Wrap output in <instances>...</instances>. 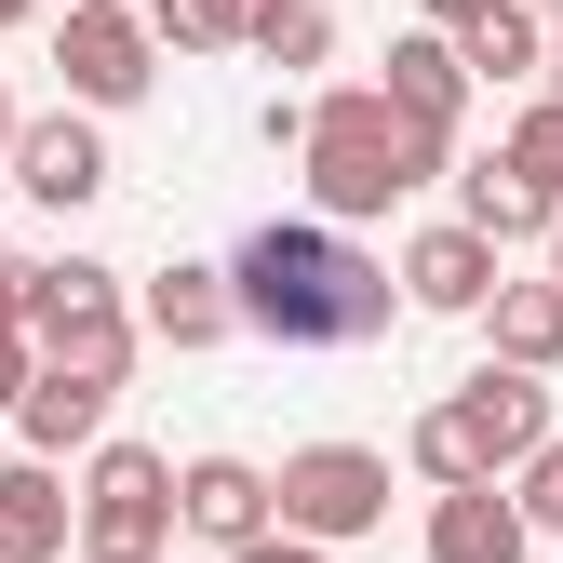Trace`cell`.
I'll return each instance as SVG.
<instances>
[{
	"label": "cell",
	"instance_id": "11",
	"mask_svg": "<svg viewBox=\"0 0 563 563\" xmlns=\"http://www.w3.org/2000/svg\"><path fill=\"white\" fill-rule=\"evenodd\" d=\"M430 563H523L537 523L510 510V483H430V537H416Z\"/></svg>",
	"mask_w": 563,
	"mask_h": 563
},
{
	"label": "cell",
	"instance_id": "2",
	"mask_svg": "<svg viewBox=\"0 0 563 563\" xmlns=\"http://www.w3.org/2000/svg\"><path fill=\"white\" fill-rule=\"evenodd\" d=\"M456 148H430L376 81H335V95H309L296 108V175H309V216H335V229H363V216H389V201H416Z\"/></svg>",
	"mask_w": 563,
	"mask_h": 563
},
{
	"label": "cell",
	"instance_id": "16",
	"mask_svg": "<svg viewBox=\"0 0 563 563\" xmlns=\"http://www.w3.org/2000/svg\"><path fill=\"white\" fill-rule=\"evenodd\" d=\"M27 349H41L54 376H95V389H121V376H134V349H148V335H134V296H121V309H67V322H41Z\"/></svg>",
	"mask_w": 563,
	"mask_h": 563
},
{
	"label": "cell",
	"instance_id": "28",
	"mask_svg": "<svg viewBox=\"0 0 563 563\" xmlns=\"http://www.w3.org/2000/svg\"><path fill=\"white\" fill-rule=\"evenodd\" d=\"M537 242H550V282H563V216H550V229H537Z\"/></svg>",
	"mask_w": 563,
	"mask_h": 563
},
{
	"label": "cell",
	"instance_id": "10",
	"mask_svg": "<svg viewBox=\"0 0 563 563\" xmlns=\"http://www.w3.org/2000/svg\"><path fill=\"white\" fill-rule=\"evenodd\" d=\"M175 537H201V550L268 537V470H255V456H188V470H175Z\"/></svg>",
	"mask_w": 563,
	"mask_h": 563
},
{
	"label": "cell",
	"instance_id": "20",
	"mask_svg": "<svg viewBox=\"0 0 563 563\" xmlns=\"http://www.w3.org/2000/svg\"><path fill=\"white\" fill-rule=\"evenodd\" d=\"M497 162H510V175H523V188L550 201V216H563V95H523V108H510Z\"/></svg>",
	"mask_w": 563,
	"mask_h": 563
},
{
	"label": "cell",
	"instance_id": "25",
	"mask_svg": "<svg viewBox=\"0 0 563 563\" xmlns=\"http://www.w3.org/2000/svg\"><path fill=\"white\" fill-rule=\"evenodd\" d=\"M27 363H41V349H27V322H0V416H14V389H27Z\"/></svg>",
	"mask_w": 563,
	"mask_h": 563
},
{
	"label": "cell",
	"instance_id": "18",
	"mask_svg": "<svg viewBox=\"0 0 563 563\" xmlns=\"http://www.w3.org/2000/svg\"><path fill=\"white\" fill-rule=\"evenodd\" d=\"M443 41H456V67H470V81H510V95L537 81V54H550L523 0H483V14H470V27H443Z\"/></svg>",
	"mask_w": 563,
	"mask_h": 563
},
{
	"label": "cell",
	"instance_id": "31",
	"mask_svg": "<svg viewBox=\"0 0 563 563\" xmlns=\"http://www.w3.org/2000/svg\"><path fill=\"white\" fill-rule=\"evenodd\" d=\"M523 14H563V0H523Z\"/></svg>",
	"mask_w": 563,
	"mask_h": 563
},
{
	"label": "cell",
	"instance_id": "29",
	"mask_svg": "<svg viewBox=\"0 0 563 563\" xmlns=\"http://www.w3.org/2000/svg\"><path fill=\"white\" fill-rule=\"evenodd\" d=\"M0 148H14V81H0Z\"/></svg>",
	"mask_w": 563,
	"mask_h": 563
},
{
	"label": "cell",
	"instance_id": "19",
	"mask_svg": "<svg viewBox=\"0 0 563 563\" xmlns=\"http://www.w3.org/2000/svg\"><path fill=\"white\" fill-rule=\"evenodd\" d=\"M242 54H255V67H282V81H296V67H335V14H322V0H255Z\"/></svg>",
	"mask_w": 563,
	"mask_h": 563
},
{
	"label": "cell",
	"instance_id": "32",
	"mask_svg": "<svg viewBox=\"0 0 563 563\" xmlns=\"http://www.w3.org/2000/svg\"><path fill=\"white\" fill-rule=\"evenodd\" d=\"M54 563H81V550H54Z\"/></svg>",
	"mask_w": 563,
	"mask_h": 563
},
{
	"label": "cell",
	"instance_id": "4",
	"mask_svg": "<svg viewBox=\"0 0 563 563\" xmlns=\"http://www.w3.org/2000/svg\"><path fill=\"white\" fill-rule=\"evenodd\" d=\"M67 497H81V563H162L175 550V456L162 443H81V483H67Z\"/></svg>",
	"mask_w": 563,
	"mask_h": 563
},
{
	"label": "cell",
	"instance_id": "7",
	"mask_svg": "<svg viewBox=\"0 0 563 563\" xmlns=\"http://www.w3.org/2000/svg\"><path fill=\"white\" fill-rule=\"evenodd\" d=\"M0 175H14L41 216H81V201H108V188H121V162H108V121H95V108H41V121H14Z\"/></svg>",
	"mask_w": 563,
	"mask_h": 563
},
{
	"label": "cell",
	"instance_id": "30",
	"mask_svg": "<svg viewBox=\"0 0 563 563\" xmlns=\"http://www.w3.org/2000/svg\"><path fill=\"white\" fill-rule=\"evenodd\" d=\"M27 14H41V0H0V27H27Z\"/></svg>",
	"mask_w": 563,
	"mask_h": 563
},
{
	"label": "cell",
	"instance_id": "33",
	"mask_svg": "<svg viewBox=\"0 0 563 563\" xmlns=\"http://www.w3.org/2000/svg\"><path fill=\"white\" fill-rule=\"evenodd\" d=\"M162 563H175V550H162Z\"/></svg>",
	"mask_w": 563,
	"mask_h": 563
},
{
	"label": "cell",
	"instance_id": "3",
	"mask_svg": "<svg viewBox=\"0 0 563 563\" xmlns=\"http://www.w3.org/2000/svg\"><path fill=\"white\" fill-rule=\"evenodd\" d=\"M550 430V376H523V363H483V376H456L430 416L402 430V456H416V483H497L523 443Z\"/></svg>",
	"mask_w": 563,
	"mask_h": 563
},
{
	"label": "cell",
	"instance_id": "12",
	"mask_svg": "<svg viewBox=\"0 0 563 563\" xmlns=\"http://www.w3.org/2000/svg\"><path fill=\"white\" fill-rule=\"evenodd\" d=\"M134 335H162V349H229V335H242V322H229V268H201V255L148 268V282H134Z\"/></svg>",
	"mask_w": 563,
	"mask_h": 563
},
{
	"label": "cell",
	"instance_id": "5",
	"mask_svg": "<svg viewBox=\"0 0 563 563\" xmlns=\"http://www.w3.org/2000/svg\"><path fill=\"white\" fill-rule=\"evenodd\" d=\"M268 523H296V537H322V550L376 537V523H389V456H376V443H296V456L268 470Z\"/></svg>",
	"mask_w": 563,
	"mask_h": 563
},
{
	"label": "cell",
	"instance_id": "1",
	"mask_svg": "<svg viewBox=\"0 0 563 563\" xmlns=\"http://www.w3.org/2000/svg\"><path fill=\"white\" fill-rule=\"evenodd\" d=\"M229 322L268 335V349H376L402 322V282H389V255H363L335 216H268L229 255Z\"/></svg>",
	"mask_w": 563,
	"mask_h": 563
},
{
	"label": "cell",
	"instance_id": "26",
	"mask_svg": "<svg viewBox=\"0 0 563 563\" xmlns=\"http://www.w3.org/2000/svg\"><path fill=\"white\" fill-rule=\"evenodd\" d=\"M27 268H41V255H14V242H0V322H27Z\"/></svg>",
	"mask_w": 563,
	"mask_h": 563
},
{
	"label": "cell",
	"instance_id": "22",
	"mask_svg": "<svg viewBox=\"0 0 563 563\" xmlns=\"http://www.w3.org/2000/svg\"><path fill=\"white\" fill-rule=\"evenodd\" d=\"M148 27H162V54H242L255 0H148Z\"/></svg>",
	"mask_w": 563,
	"mask_h": 563
},
{
	"label": "cell",
	"instance_id": "27",
	"mask_svg": "<svg viewBox=\"0 0 563 563\" xmlns=\"http://www.w3.org/2000/svg\"><path fill=\"white\" fill-rule=\"evenodd\" d=\"M483 14V0H416V27H470Z\"/></svg>",
	"mask_w": 563,
	"mask_h": 563
},
{
	"label": "cell",
	"instance_id": "15",
	"mask_svg": "<svg viewBox=\"0 0 563 563\" xmlns=\"http://www.w3.org/2000/svg\"><path fill=\"white\" fill-rule=\"evenodd\" d=\"M108 402H121V389H95V376H54V363H27V389H14V443H27V456H81V443L108 430Z\"/></svg>",
	"mask_w": 563,
	"mask_h": 563
},
{
	"label": "cell",
	"instance_id": "13",
	"mask_svg": "<svg viewBox=\"0 0 563 563\" xmlns=\"http://www.w3.org/2000/svg\"><path fill=\"white\" fill-rule=\"evenodd\" d=\"M67 537H81L67 456H0V563H54Z\"/></svg>",
	"mask_w": 563,
	"mask_h": 563
},
{
	"label": "cell",
	"instance_id": "17",
	"mask_svg": "<svg viewBox=\"0 0 563 563\" xmlns=\"http://www.w3.org/2000/svg\"><path fill=\"white\" fill-rule=\"evenodd\" d=\"M443 175H456V229H483V242H497V255L550 229V201H537V188H523V175H510L497 148H483V162H443Z\"/></svg>",
	"mask_w": 563,
	"mask_h": 563
},
{
	"label": "cell",
	"instance_id": "21",
	"mask_svg": "<svg viewBox=\"0 0 563 563\" xmlns=\"http://www.w3.org/2000/svg\"><path fill=\"white\" fill-rule=\"evenodd\" d=\"M67 309H121V268H108V255H54V268H27V335L67 322Z\"/></svg>",
	"mask_w": 563,
	"mask_h": 563
},
{
	"label": "cell",
	"instance_id": "8",
	"mask_svg": "<svg viewBox=\"0 0 563 563\" xmlns=\"http://www.w3.org/2000/svg\"><path fill=\"white\" fill-rule=\"evenodd\" d=\"M376 95H389L416 134H430V148H456V121H470V95H483V81L456 67V41H443V27H402V41H389V67H376Z\"/></svg>",
	"mask_w": 563,
	"mask_h": 563
},
{
	"label": "cell",
	"instance_id": "6",
	"mask_svg": "<svg viewBox=\"0 0 563 563\" xmlns=\"http://www.w3.org/2000/svg\"><path fill=\"white\" fill-rule=\"evenodd\" d=\"M54 81L67 108H148L162 81V27H148V0H67V27H54Z\"/></svg>",
	"mask_w": 563,
	"mask_h": 563
},
{
	"label": "cell",
	"instance_id": "9",
	"mask_svg": "<svg viewBox=\"0 0 563 563\" xmlns=\"http://www.w3.org/2000/svg\"><path fill=\"white\" fill-rule=\"evenodd\" d=\"M497 268H510L497 242L443 216V229H416V242H402V268H389V282H402V309H430V322H470V309H483V282H497Z\"/></svg>",
	"mask_w": 563,
	"mask_h": 563
},
{
	"label": "cell",
	"instance_id": "23",
	"mask_svg": "<svg viewBox=\"0 0 563 563\" xmlns=\"http://www.w3.org/2000/svg\"><path fill=\"white\" fill-rule=\"evenodd\" d=\"M497 483H510V510H523L537 537H563V430H537V443H523Z\"/></svg>",
	"mask_w": 563,
	"mask_h": 563
},
{
	"label": "cell",
	"instance_id": "24",
	"mask_svg": "<svg viewBox=\"0 0 563 563\" xmlns=\"http://www.w3.org/2000/svg\"><path fill=\"white\" fill-rule=\"evenodd\" d=\"M229 563H335V550H322V537H296V523H268V537H242Z\"/></svg>",
	"mask_w": 563,
	"mask_h": 563
},
{
	"label": "cell",
	"instance_id": "14",
	"mask_svg": "<svg viewBox=\"0 0 563 563\" xmlns=\"http://www.w3.org/2000/svg\"><path fill=\"white\" fill-rule=\"evenodd\" d=\"M483 363H523V376H563V282H483Z\"/></svg>",
	"mask_w": 563,
	"mask_h": 563
}]
</instances>
